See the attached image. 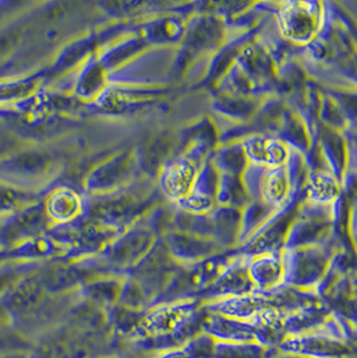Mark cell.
Segmentation results:
<instances>
[{"label":"cell","mask_w":357,"mask_h":358,"mask_svg":"<svg viewBox=\"0 0 357 358\" xmlns=\"http://www.w3.org/2000/svg\"><path fill=\"white\" fill-rule=\"evenodd\" d=\"M316 11L310 4H294L284 14L285 31L294 39H307L316 30Z\"/></svg>","instance_id":"6da1fadb"},{"label":"cell","mask_w":357,"mask_h":358,"mask_svg":"<svg viewBox=\"0 0 357 358\" xmlns=\"http://www.w3.org/2000/svg\"><path fill=\"white\" fill-rule=\"evenodd\" d=\"M248 155L262 163L279 164L285 157V150L270 140H254L250 143Z\"/></svg>","instance_id":"7a4b0ae2"},{"label":"cell","mask_w":357,"mask_h":358,"mask_svg":"<svg viewBox=\"0 0 357 358\" xmlns=\"http://www.w3.org/2000/svg\"><path fill=\"white\" fill-rule=\"evenodd\" d=\"M1 320H3V314L0 313V322H1Z\"/></svg>","instance_id":"3957f363"}]
</instances>
